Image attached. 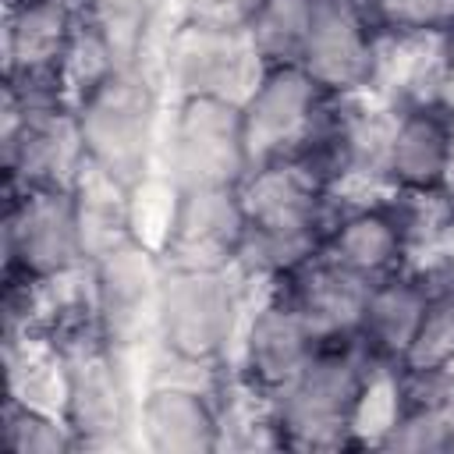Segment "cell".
<instances>
[{"label":"cell","mask_w":454,"mask_h":454,"mask_svg":"<svg viewBox=\"0 0 454 454\" xmlns=\"http://www.w3.org/2000/svg\"><path fill=\"white\" fill-rule=\"evenodd\" d=\"M156 0H82V39L110 71L135 67Z\"/></svg>","instance_id":"19"},{"label":"cell","mask_w":454,"mask_h":454,"mask_svg":"<svg viewBox=\"0 0 454 454\" xmlns=\"http://www.w3.org/2000/svg\"><path fill=\"white\" fill-rule=\"evenodd\" d=\"M82 35V11L67 0H7L4 67L11 85L60 89Z\"/></svg>","instance_id":"8"},{"label":"cell","mask_w":454,"mask_h":454,"mask_svg":"<svg viewBox=\"0 0 454 454\" xmlns=\"http://www.w3.org/2000/svg\"><path fill=\"white\" fill-rule=\"evenodd\" d=\"M220 415L199 387L153 383L142 401V433L153 450L167 454H195L213 450L220 443Z\"/></svg>","instance_id":"18"},{"label":"cell","mask_w":454,"mask_h":454,"mask_svg":"<svg viewBox=\"0 0 454 454\" xmlns=\"http://www.w3.org/2000/svg\"><path fill=\"white\" fill-rule=\"evenodd\" d=\"M245 238V209L238 184L223 188H177L167 220L170 266H209L223 270L238 259Z\"/></svg>","instance_id":"10"},{"label":"cell","mask_w":454,"mask_h":454,"mask_svg":"<svg viewBox=\"0 0 454 454\" xmlns=\"http://www.w3.org/2000/svg\"><path fill=\"white\" fill-rule=\"evenodd\" d=\"M408 248V220L390 206H362L340 216L326 238L323 255L365 280H383L401 270Z\"/></svg>","instance_id":"17"},{"label":"cell","mask_w":454,"mask_h":454,"mask_svg":"<svg viewBox=\"0 0 454 454\" xmlns=\"http://www.w3.org/2000/svg\"><path fill=\"white\" fill-rule=\"evenodd\" d=\"M284 280H287L284 298L301 312V319L309 323L319 344L358 340L362 312H365V301L376 280H365L330 262L323 252H316L309 262H301Z\"/></svg>","instance_id":"13"},{"label":"cell","mask_w":454,"mask_h":454,"mask_svg":"<svg viewBox=\"0 0 454 454\" xmlns=\"http://www.w3.org/2000/svg\"><path fill=\"white\" fill-rule=\"evenodd\" d=\"M429 305H433V287L419 277H404L397 270L376 280L362 312L358 344L369 351L376 365H404L429 316Z\"/></svg>","instance_id":"16"},{"label":"cell","mask_w":454,"mask_h":454,"mask_svg":"<svg viewBox=\"0 0 454 454\" xmlns=\"http://www.w3.org/2000/svg\"><path fill=\"white\" fill-rule=\"evenodd\" d=\"M74 117L89 167H96L99 174H106L124 188L145 177L156 99L149 85L135 74V67L106 71L96 82L82 85Z\"/></svg>","instance_id":"2"},{"label":"cell","mask_w":454,"mask_h":454,"mask_svg":"<svg viewBox=\"0 0 454 454\" xmlns=\"http://www.w3.org/2000/svg\"><path fill=\"white\" fill-rule=\"evenodd\" d=\"M369 351L358 340L319 344L305 369L270 397L277 440L291 447H340L358 429L369 387Z\"/></svg>","instance_id":"1"},{"label":"cell","mask_w":454,"mask_h":454,"mask_svg":"<svg viewBox=\"0 0 454 454\" xmlns=\"http://www.w3.org/2000/svg\"><path fill=\"white\" fill-rule=\"evenodd\" d=\"M309 18H312V0H252L245 32L266 67L298 64Z\"/></svg>","instance_id":"20"},{"label":"cell","mask_w":454,"mask_h":454,"mask_svg":"<svg viewBox=\"0 0 454 454\" xmlns=\"http://www.w3.org/2000/svg\"><path fill=\"white\" fill-rule=\"evenodd\" d=\"M238 298L223 270L170 266L156 291V323L163 348L192 362H216L234 337Z\"/></svg>","instance_id":"5"},{"label":"cell","mask_w":454,"mask_h":454,"mask_svg":"<svg viewBox=\"0 0 454 454\" xmlns=\"http://www.w3.org/2000/svg\"><path fill=\"white\" fill-rule=\"evenodd\" d=\"M85 255H89L85 223L71 184L11 192L4 216L7 284L60 280Z\"/></svg>","instance_id":"3"},{"label":"cell","mask_w":454,"mask_h":454,"mask_svg":"<svg viewBox=\"0 0 454 454\" xmlns=\"http://www.w3.org/2000/svg\"><path fill=\"white\" fill-rule=\"evenodd\" d=\"M298 67L330 96H344L372 82L376 28L362 0H312Z\"/></svg>","instance_id":"7"},{"label":"cell","mask_w":454,"mask_h":454,"mask_svg":"<svg viewBox=\"0 0 454 454\" xmlns=\"http://www.w3.org/2000/svg\"><path fill=\"white\" fill-rule=\"evenodd\" d=\"M4 443L18 454H57V450H71L78 447L74 429L64 422H57V415H50L39 404H28L21 397H7L4 408Z\"/></svg>","instance_id":"21"},{"label":"cell","mask_w":454,"mask_h":454,"mask_svg":"<svg viewBox=\"0 0 454 454\" xmlns=\"http://www.w3.org/2000/svg\"><path fill=\"white\" fill-rule=\"evenodd\" d=\"M252 0H188V21L220 25V28H245Z\"/></svg>","instance_id":"23"},{"label":"cell","mask_w":454,"mask_h":454,"mask_svg":"<svg viewBox=\"0 0 454 454\" xmlns=\"http://www.w3.org/2000/svg\"><path fill=\"white\" fill-rule=\"evenodd\" d=\"M319 340L301 319V312L280 294L266 301L245 326L241 340V376L266 401L280 394L316 355Z\"/></svg>","instance_id":"14"},{"label":"cell","mask_w":454,"mask_h":454,"mask_svg":"<svg viewBox=\"0 0 454 454\" xmlns=\"http://www.w3.org/2000/svg\"><path fill=\"white\" fill-rule=\"evenodd\" d=\"M160 277L153 266V255L135 245L131 238L103 248L96 255V277H92V316L99 333L110 344H128V337L142 326L145 309H156Z\"/></svg>","instance_id":"15"},{"label":"cell","mask_w":454,"mask_h":454,"mask_svg":"<svg viewBox=\"0 0 454 454\" xmlns=\"http://www.w3.org/2000/svg\"><path fill=\"white\" fill-rule=\"evenodd\" d=\"M376 32L454 35V0H362Z\"/></svg>","instance_id":"22"},{"label":"cell","mask_w":454,"mask_h":454,"mask_svg":"<svg viewBox=\"0 0 454 454\" xmlns=\"http://www.w3.org/2000/svg\"><path fill=\"white\" fill-rule=\"evenodd\" d=\"M110 348L114 344L103 333L96 340L74 333L71 351L60 358L64 411L78 443H103L124 429V387L110 358Z\"/></svg>","instance_id":"11"},{"label":"cell","mask_w":454,"mask_h":454,"mask_svg":"<svg viewBox=\"0 0 454 454\" xmlns=\"http://www.w3.org/2000/svg\"><path fill=\"white\" fill-rule=\"evenodd\" d=\"M170 170L177 188H223L248 174L241 103L220 96H184L174 135Z\"/></svg>","instance_id":"6"},{"label":"cell","mask_w":454,"mask_h":454,"mask_svg":"<svg viewBox=\"0 0 454 454\" xmlns=\"http://www.w3.org/2000/svg\"><path fill=\"white\" fill-rule=\"evenodd\" d=\"M174 78L184 96H220L238 103V85H248L252 67H266L245 28L188 21L174 39Z\"/></svg>","instance_id":"12"},{"label":"cell","mask_w":454,"mask_h":454,"mask_svg":"<svg viewBox=\"0 0 454 454\" xmlns=\"http://www.w3.org/2000/svg\"><path fill=\"white\" fill-rule=\"evenodd\" d=\"M376 167L408 195H436L454 174V114L440 103L401 110L383 131Z\"/></svg>","instance_id":"9"},{"label":"cell","mask_w":454,"mask_h":454,"mask_svg":"<svg viewBox=\"0 0 454 454\" xmlns=\"http://www.w3.org/2000/svg\"><path fill=\"white\" fill-rule=\"evenodd\" d=\"M326 96L298 64H273L241 99L248 170L273 160H298L316 149L330 124Z\"/></svg>","instance_id":"4"}]
</instances>
